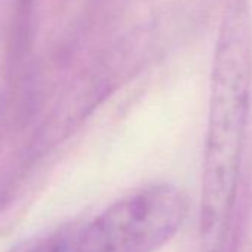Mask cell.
<instances>
[{"mask_svg":"<svg viewBox=\"0 0 252 252\" xmlns=\"http://www.w3.org/2000/svg\"><path fill=\"white\" fill-rule=\"evenodd\" d=\"M8 200H9V193L2 184H0V211H3V208L8 205Z\"/></svg>","mask_w":252,"mask_h":252,"instance_id":"277c9868","label":"cell"},{"mask_svg":"<svg viewBox=\"0 0 252 252\" xmlns=\"http://www.w3.org/2000/svg\"><path fill=\"white\" fill-rule=\"evenodd\" d=\"M252 95V21L248 0H228L217 36L203 152V252H225L236 208Z\"/></svg>","mask_w":252,"mask_h":252,"instance_id":"6da1fadb","label":"cell"},{"mask_svg":"<svg viewBox=\"0 0 252 252\" xmlns=\"http://www.w3.org/2000/svg\"><path fill=\"white\" fill-rule=\"evenodd\" d=\"M79 225H64L48 233L36 234L8 252H73Z\"/></svg>","mask_w":252,"mask_h":252,"instance_id":"3957f363","label":"cell"},{"mask_svg":"<svg viewBox=\"0 0 252 252\" xmlns=\"http://www.w3.org/2000/svg\"><path fill=\"white\" fill-rule=\"evenodd\" d=\"M187 214L189 199L177 186L146 187L79 225L73 252H156L175 237Z\"/></svg>","mask_w":252,"mask_h":252,"instance_id":"7a4b0ae2","label":"cell"}]
</instances>
